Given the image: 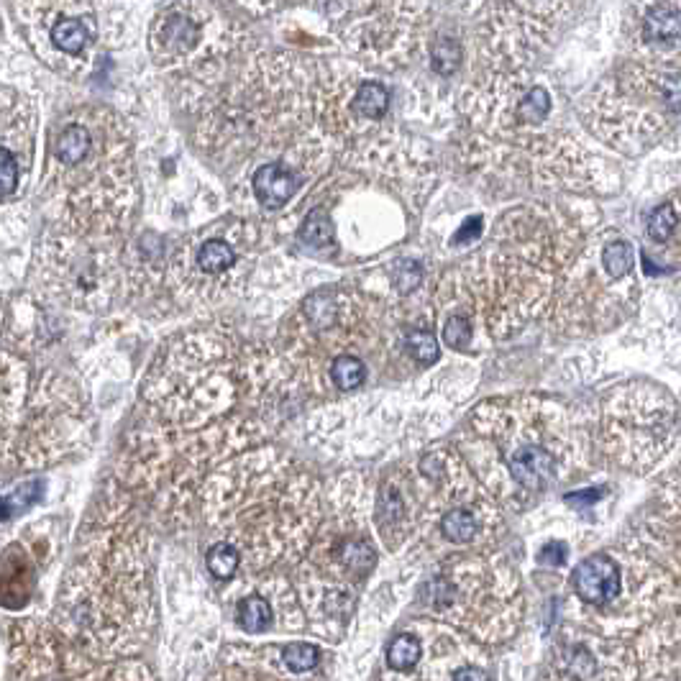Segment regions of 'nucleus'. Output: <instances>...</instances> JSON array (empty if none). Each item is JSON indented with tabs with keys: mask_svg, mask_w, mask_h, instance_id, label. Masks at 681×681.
<instances>
[{
	"mask_svg": "<svg viewBox=\"0 0 681 681\" xmlns=\"http://www.w3.org/2000/svg\"><path fill=\"white\" fill-rule=\"evenodd\" d=\"M200 495L205 523L251 569L300 559L323 520L318 482L272 446H254L228 459L205 479Z\"/></svg>",
	"mask_w": 681,
	"mask_h": 681,
	"instance_id": "1",
	"label": "nucleus"
},
{
	"mask_svg": "<svg viewBox=\"0 0 681 681\" xmlns=\"http://www.w3.org/2000/svg\"><path fill=\"white\" fill-rule=\"evenodd\" d=\"M41 198L77 236L116 241L129 228L139 198L134 139L116 111L77 105L54 118Z\"/></svg>",
	"mask_w": 681,
	"mask_h": 681,
	"instance_id": "2",
	"label": "nucleus"
},
{
	"mask_svg": "<svg viewBox=\"0 0 681 681\" xmlns=\"http://www.w3.org/2000/svg\"><path fill=\"white\" fill-rule=\"evenodd\" d=\"M108 489L100 502L98 530H93L77 556L65 584V610L77 630L90 633V643L103 651L126 646L121 635L144 623L146 589L144 528L129 505V489Z\"/></svg>",
	"mask_w": 681,
	"mask_h": 681,
	"instance_id": "3",
	"label": "nucleus"
},
{
	"mask_svg": "<svg viewBox=\"0 0 681 681\" xmlns=\"http://www.w3.org/2000/svg\"><path fill=\"white\" fill-rule=\"evenodd\" d=\"M244 354L231 338L205 328L172 338L141 385L154 423L195 433L216 425L239 402Z\"/></svg>",
	"mask_w": 681,
	"mask_h": 681,
	"instance_id": "4",
	"label": "nucleus"
},
{
	"mask_svg": "<svg viewBox=\"0 0 681 681\" xmlns=\"http://www.w3.org/2000/svg\"><path fill=\"white\" fill-rule=\"evenodd\" d=\"M331 515L321 520L300 569V594L315 620L344 625L354 607V584L377 566L369 497L359 477L346 474L328 492Z\"/></svg>",
	"mask_w": 681,
	"mask_h": 681,
	"instance_id": "5",
	"label": "nucleus"
},
{
	"mask_svg": "<svg viewBox=\"0 0 681 681\" xmlns=\"http://www.w3.org/2000/svg\"><path fill=\"white\" fill-rule=\"evenodd\" d=\"M420 602L431 620L459 630L479 646L513 638L523 620V594L515 571L487 556L443 561L420 587Z\"/></svg>",
	"mask_w": 681,
	"mask_h": 681,
	"instance_id": "6",
	"label": "nucleus"
},
{
	"mask_svg": "<svg viewBox=\"0 0 681 681\" xmlns=\"http://www.w3.org/2000/svg\"><path fill=\"white\" fill-rule=\"evenodd\" d=\"M259 246V228L249 218L228 216L175 244L164 280L182 308L216 305L244 285Z\"/></svg>",
	"mask_w": 681,
	"mask_h": 681,
	"instance_id": "7",
	"label": "nucleus"
},
{
	"mask_svg": "<svg viewBox=\"0 0 681 681\" xmlns=\"http://www.w3.org/2000/svg\"><path fill=\"white\" fill-rule=\"evenodd\" d=\"M474 425H482L479 431L497 443V456L515 489L543 492L564 477L569 449H559V443L569 423L559 408L536 400L487 402L474 415Z\"/></svg>",
	"mask_w": 681,
	"mask_h": 681,
	"instance_id": "8",
	"label": "nucleus"
},
{
	"mask_svg": "<svg viewBox=\"0 0 681 681\" xmlns=\"http://www.w3.org/2000/svg\"><path fill=\"white\" fill-rule=\"evenodd\" d=\"M116 241L88 239L57 228L36 249L34 282L67 308L100 313L121 295L123 267Z\"/></svg>",
	"mask_w": 681,
	"mask_h": 681,
	"instance_id": "9",
	"label": "nucleus"
},
{
	"mask_svg": "<svg viewBox=\"0 0 681 681\" xmlns=\"http://www.w3.org/2000/svg\"><path fill=\"white\" fill-rule=\"evenodd\" d=\"M93 438V415L72 379L57 372H41L31 387L24 420L13 441L11 461L24 469L49 466L80 454Z\"/></svg>",
	"mask_w": 681,
	"mask_h": 681,
	"instance_id": "10",
	"label": "nucleus"
},
{
	"mask_svg": "<svg viewBox=\"0 0 681 681\" xmlns=\"http://www.w3.org/2000/svg\"><path fill=\"white\" fill-rule=\"evenodd\" d=\"M241 29L221 6L169 3L152 21L149 49L157 67L210 72L241 44Z\"/></svg>",
	"mask_w": 681,
	"mask_h": 681,
	"instance_id": "11",
	"label": "nucleus"
},
{
	"mask_svg": "<svg viewBox=\"0 0 681 681\" xmlns=\"http://www.w3.org/2000/svg\"><path fill=\"white\" fill-rule=\"evenodd\" d=\"M18 29L36 59L59 75H80L93 62L98 16L90 3H18Z\"/></svg>",
	"mask_w": 681,
	"mask_h": 681,
	"instance_id": "12",
	"label": "nucleus"
},
{
	"mask_svg": "<svg viewBox=\"0 0 681 681\" xmlns=\"http://www.w3.org/2000/svg\"><path fill=\"white\" fill-rule=\"evenodd\" d=\"M679 415L674 402L651 387H641V405L635 402V387L617 392L605 413V433L610 451L623 466L641 472L674 441Z\"/></svg>",
	"mask_w": 681,
	"mask_h": 681,
	"instance_id": "13",
	"label": "nucleus"
},
{
	"mask_svg": "<svg viewBox=\"0 0 681 681\" xmlns=\"http://www.w3.org/2000/svg\"><path fill=\"white\" fill-rule=\"evenodd\" d=\"M543 681H641V674L630 643L566 628L553 638Z\"/></svg>",
	"mask_w": 681,
	"mask_h": 681,
	"instance_id": "14",
	"label": "nucleus"
},
{
	"mask_svg": "<svg viewBox=\"0 0 681 681\" xmlns=\"http://www.w3.org/2000/svg\"><path fill=\"white\" fill-rule=\"evenodd\" d=\"M34 116L16 93L0 90V200L16 195L31 162Z\"/></svg>",
	"mask_w": 681,
	"mask_h": 681,
	"instance_id": "15",
	"label": "nucleus"
},
{
	"mask_svg": "<svg viewBox=\"0 0 681 681\" xmlns=\"http://www.w3.org/2000/svg\"><path fill=\"white\" fill-rule=\"evenodd\" d=\"M571 587L579 600V628H592L623 594V561L610 553H594L574 569Z\"/></svg>",
	"mask_w": 681,
	"mask_h": 681,
	"instance_id": "16",
	"label": "nucleus"
},
{
	"mask_svg": "<svg viewBox=\"0 0 681 681\" xmlns=\"http://www.w3.org/2000/svg\"><path fill=\"white\" fill-rule=\"evenodd\" d=\"M633 651L641 681H681V610L635 635Z\"/></svg>",
	"mask_w": 681,
	"mask_h": 681,
	"instance_id": "17",
	"label": "nucleus"
},
{
	"mask_svg": "<svg viewBox=\"0 0 681 681\" xmlns=\"http://www.w3.org/2000/svg\"><path fill=\"white\" fill-rule=\"evenodd\" d=\"M300 187H303V169L300 162L290 157L257 164L249 177V193L264 210L285 208L300 193Z\"/></svg>",
	"mask_w": 681,
	"mask_h": 681,
	"instance_id": "18",
	"label": "nucleus"
},
{
	"mask_svg": "<svg viewBox=\"0 0 681 681\" xmlns=\"http://www.w3.org/2000/svg\"><path fill=\"white\" fill-rule=\"evenodd\" d=\"M29 382L26 369L11 354H0V456H8L24 420V400Z\"/></svg>",
	"mask_w": 681,
	"mask_h": 681,
	"instance_id": "19",
	"label": "nucleus"
},
{
	"mask_svg": "<svg viewBox=\"0 0 681 681\" xmlns=\"http://www.w3.org/2000/svg\"><path fill=\"white\" fill-rule=\"evenodd\" d=\"M36 566L31 553L21 543H13L0 556V605L24 607L34 592Z\"/></svg>",
	"mask_w": 681,
	"mask_h": 681,
	"instance_id": "20",
	"label": "nucleus"
},
{
	"mask_svg": "<svg viewBox=\"0 0 681 681\" xmlns=\"http://www.w3.org/2000/svg\"><path fill=\"white\" fill-rule=\"evenodd\" d=\"M643 39L656 49H674L681 44V3H656L643 13Z\"/></svg>",
	"mask_w": 681,
	"mask_h": 681,
	"instance_id": "21",
	"label": "nucleus"
},
{
	"mask_svg": "<svg viewBox=\"0 0 681 681\" xmlns=\"http://www.w3.org/2000/svg\"><path fill=\"white\" fill-rule=\"evenodd\" d=\"M390 111V93L382 82L377 80H364L354 88V93L349 95V105H346V113L356 121H382Z\"/></svg>",
	"mask_w": 681,
	"mask_h": 681,
	"instance_id": "22",
	"label": "nucleus"
},
{
	"mask_svg": "<svg viewBox=\"0 0 681 681\" xmlns=\"http://www.w3.org/2000/svg\"><path fill=\"white\" fill-rule=\"evenodd\" d=\"M420 658H423V635L410 633V630L400 633L387 646V671H390V676H405L420 664Z\"/></svg>",
	"mask_w": 681,
	"mask_h": 681,
	"instance_id": "23",
	"label": "nucleus"
},
{
	"mask_svg": "<svg viewBox=\"0 0 681 681\" xmlns=\"http://www.w3.org/2000/svg\"><path fill=\"white\" fill-rule=\"evenodd\" d=\"M236 617H239V625L244 628V633H264L274 620V605L267 594H249V597L239 602Z\"/></svg>",
	"mask_w": 681,
	"mask_h": 681,
	"instance_id": "24",
	"label": "nucleus"
},
{
	"mask_svg": "<svg viewBox=\"0 0 681 681\" xmlns=\"http://www.w3.org/2000/svg\"><path fill=\"white\" fill-rule=\"evenodd\" d=\"M328 382L341 392L359 390L367 382V364L361 356H338L328 367Z\"/></svg>",
	"mask_w": 681,
	"mask_h": 681,
	"instance_id": "25",
	"label": "nucleus"
},
{
	"mask_svg": "<svg viewBox=\"0 0 681 681\" xmlns=\"http://www.w3.org/2000/svg\"><path fill=\"white\" fill-rule=\"evenodd\" d=\"M551 113V98L541 85H530L515 103V121L525 126H541Z\"/></svg>",
	"mask_w": 681,
	"mask_h": 681,
	"instance_id": "26",
	"label": "nucleus"
},
{
	"mask_svg": "<svg viewBox=\"0 0 681 681\" xmlns=\"http://www.w3.org/2000/svg\"><path fill=\"white\" fill-rule=\"evenodd\" d=\"M205 566L216 579H231L241 566V553L226 541H218L205 553Z\"/></svg>",
	"mask_w": 681,
	"mask_h": 681,
	"instance_id": "27",
	"label": "nucleus"
},
{
	"mask_svg": "<svg viewBox=\"0 0 681 681\" xmlns=\"http://www.w3.org/2000/svg\"><path fill=\"white\" fill-rule=\"evenodd\" d=\"M280 658L290 674L300 676V674H308V671H313L315 666H318V661H321V651H318V646H313V643L297 641V643H287V646L280 651Z\"/></svg>",
	"mask_w": 681,
	"mask_h": 681,
	"instance_id": "28",
	"label": "nucleus"
},
{
	"mask_svg": "<svg viewBox=\"0 0 681 681\" xmlns=\"http://www.w3.org/2000/svg\"><path fill=\"white\" fill-rule=\"evenodd\" d=\"M405 351H408V354L413 356L418 364H423V367L436 364L438 354H441L433 331H428V328H418V326L410 328V331L405 333Z\"/></svg>",
	"mask_w": 681,
	"mask_h": 681,
	"instance_id": "29",
	"label": "nucleus"
},
{
	"mask_svg": "<svg viewBox=\"0 0 681 681\" xmlns=\"http://www.w3.org/2000/svg\"><path fill=\"white\" fill-rule=\"evenodd\" d=\"M300 239H303V244L315 246V249H323V246L333 244V223L331 218H328L326 210L323 208L310 210L303 228H300Z\"/></svg>",
	"mask_w": 681,
	"mask_h": 681,
	"instance_id": "30",
	"label": "nucleus"
},
{
	"mask_svg": "<svg viewBox=\"0 0 681 681\" xmlns=\"http://www.w3.org/2000/svg\"><path fill=\"white\" fill-rule=\"evenodd\" d=\"M676 228H679V213H676L674 203L658 205V208L651 213V218H648V236H651L656 244H666V241H671Z\"/></svg>",
	"mask_w": 681,
	"mask_h": 681,
	"instance_id": "31",
	"label": "nucleus"
},
{
	"mask_svg": "<svg viewBox=\"0 0 681 681\" xmlns=\"http://www.w3.org/2000/svg\"><path fill=\"white\" fill-rule=\"evenodd\" d=\"M635 259H633V249H630L628 241H610V244L602 249V267L610 277L620 280L625 274L633 269Z\"/></svg>",
	"mask_w": 681,
	"mask_h": 681,
	"instance_id": "32",
	"label": "nucleus"
},
{
	"mask_svg": "<svg viewBox=\"0 0 681 681\" xmlns=\"http://www.w3.org/2000/svg\"><path fill=\"white\" fill-rule=\"evenodd\" d=\"M433 70L443 77H451L456 70H459L461 62V47L459 41H454L451 36H441V39L433 44Z\"/></svg>",
	"mask_w": 681,
	"mask_h": 681,
	"instance_id": "33",
	"label": "nucleus"
},
{
	"mask_svg": "<svg viewBox=\"0 0 681 681\" xmlns=\"http://www.w3.org/2000/svg\"><path fill=\"white\" fill-rule=\"evenodd\" d=\"M443 341H446V346H451V349H466V346H472L474 341L472 321H469L464 313L451 315L449 321H446V326H443Z\"/></svg>",
	"mask_w": 681,
	"mask_h": 681,
	"instance_id": "34",
	"label": "nucleus"
},
{
	"mask_svg": "<svg viewBox=\"0 0 681 681\" xmlns=\"http://www.w3.org/2000/svg\"><path fill=\"white\" fill-rule=\"evenodd\" d=\"M39 495V482H29L24 487H18L13 495H3L0 497V520H8L11 515H16L18 510L29 507L31 502L36 500Z\"/></svg>",
	"mask_w": 681,
	"mask_h": 681,
	"instance_id": "35",
	"label": "nucleus"
},
{
	"mask_svg": "<svg viewBox=\"0 0 681 681\" xmlns=\"http://www.w3.org/2000/svg\"><path fill=\"white\" fill-rule=\"evenodd\" d=\"M392 280H395L397 292L408 295V292H413L415 287L420 285V280H423V269H420L418 262H400L395 267V272H392Z\"/></svg>",
	"mask_w": 681,
	"mask_h": 681,
	"instance_id": "36",
	"label": "nucleus"
},
{
	"mask_svg": "<svg viewBox=\"0 0 681 681\" xmlns=\"http://www.w3.org/2000/svg\"><path fill=\"white\" fill-rule=\"evenodd\" d=\"M454 681H492V676H489L484 661H477V664H466L464 669H459Z\"/></svg>",
	"mask_w": 681,
	"mask_h": 681,
	"instance_id": "37",
	"label": "nucleus"
},
{
	"mask_svg": "<svg viewBox=\"0 0 681 681\" xmlns=\"http://www.w3.org/2000/svg\"><path fill=\"white\" fill-rule=\"evenodd\" d=\"M566 559V548L561 546V543H551V546H546L541 551V556H538V561L541 564H551V566H561Z\"/></svg>",
	"mask_w": 681,
	"mask_h": 681,
	"instance_id": "38",
	"label": "nucleus"
},
{
	"mask_svg": "<svg viewBox=\"0 0 681 681\" xmlns=\"http://www.w3.org/2000/svg\"><path fill=\"white\" fill-rule=\"evenodd\" d=\"M482 231V218H469V221L461 226V231L454 236V244H464V241H474Z\"/></svg>",
	"mask_w": 681,
	"mask_h": 681,
	"instance_id": "39",
	"label": "nucleus"
}]
</instances>
